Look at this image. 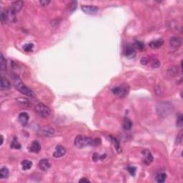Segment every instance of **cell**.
<instances>
[{"mask_svg":"<svg viewBox=\"0 0 183 183\" xmlns=\"http://www.w3.org/2000/svg\"><path fill=\"white\" fill-rule=\"evenodd\" d=\"M34 48V45L32 43L27 44V45L23 46V50L26 52H30L33 50Z\"/></svg>","mask_w":183,"mask_h":183,"instance_id":"obj_28","label":"cell"},{"mask_svg":"<svg viewBox=\"0 0 183 183\" xmlns=\"http://www.w3.org/2000/svg\"><path fill=\"white\" fill-rule=\"evenodd\" d=\"M174 107L169 102H161L157 105V112L161 117H167L173 112Z\"/></svg>","mask_w":183,"mask_h":183,"instance_id":"obj_3","label":"cell"},{"mask_svg":"<svg viewBox=\"0 0 183 183\" xmlns=\"http://www.w3.org/2000/svg\"><path fill=\"white\" fill-rule=\"evenodd\" d=\"M16 14L13 10H4L1 13V22L2 24L14 22L16 20Z\"/></svg>","mask_w":183,"mask_h":183,"instance_id":"obj_4","label":"cell"},{"mask_svg":"<svg viewBox=\"0 0 183 183\" xmlns=\"http://www.w3.org/2000/svg\"><path fill=\"white\" fill-rule=\"evenodd\" d=\"M100 144V139H92L83 135H78L74 140V144L79 148H83L87 146H98Z\"/></svg>","mask_w":183,"mask_h":183,"instance_id":"obj_1","label":"cell"},{"mask_svg":"<svg viewBox=\"0 0 183 183\" xmlns=\"http://www.w3.org/2000/svg\"><path fill=\"white\" fill-rule=\"evenodd\" d=\"M24 5V1H16L12 3V10H13L15 13H17L22 10Z\"/></svg>","mask_w":183,"mask_h":183,"instance_id":"obj_14","label":"cell"},{"mask_svg":"<svg viewBox=\"0 0 183 183\" xmlns=\"http://www.w3.org/2000/svg\"><path fill=\"white\" fill-rule=\"evenodd\" d=\"M39 3H40V4L42 7H46V6H47L50 4V1H48V0H43V1H39Z\"/></svg>","mask_w":183,"mask_h":183,"instance_id":"obj_32","label":"cell"},{"mask_svg":"<svg viewBox=\"0 0 183 183\" xmlns=\"http://www.w3.org/2000/svg\"><path fill=\"white\" fill-rule=\"evenodd\" d=\"M177 126L178 127H182L183 125V117L182 114H179L177 117V122H176Z\"/></svg>","mask_w":183,"mask_h":183,"instance_id":"obj_27","label":"cell"},{"mask_svg":"<svg viewBox=\"0 0 183 183\" xmlns=\"http://www.w3.org/2000/svg\"><path fill=\"white\" fill-rule=\"evenodd\" d=\"M152 67H155V68L159 67L160 66V61H158V59H155V60H154L153 62H152Z\"/></svg>","mask_w":183,"mask_h":183,"instance_id":"obj_31","label":"cell"},{"mask_svg":"<svg viewBox=\"0 0 183 183\" xmlns=\"http://www.w3.org/2000/svg\"><path fill=\"white\" fill-rule=\"evenodd\" d=\"M143 156V160L144 163L145 164H149L150 163H152V162L153 161V156H152V153L148 150V149H144V150L142 152Z\"/></svg>","mask_w":183,"mask_h":183,"instance_id":"obj_9","label":"cell"},{"mask_svg":"<svg viewBox=\"0 0 183 183\" xmlns=\"http://www.w3.org/2000/svg\"><path fill=\"white\" fill-rule=\"evenodd\" d=\"M166 178H167V175L164 172H160V173L157 174L156 177H155V180L156 182L159 183H162L165 181Z\"/></svg>","mask_w":183,"mask_h":183,"instance_id":"obj_22","label":"cell"},{"mask_svg":"<svg viewBox=\"0 0 183 183\" xmlns=\"http://www.w3.org/2000/svg\"><path fill=\"white\" fill-rule=\"evenodd\" d=\"M164 44V41L162 39H158L156 40H153L149 42V47L152 49H158L161 47Z\"/></svg>","mask_w":183,"mask_h":183,"instance_id":"obj_17","label":"cell"},{"mask_svg":"<svg viewBox=\"0 0 183 183\" xmlns=\"http://www.w3.org/2000/svg\"><path fill=\"white\" fill-rule=\"evenodd\" d=\"M132 125H133V123H132V120L130 119L125 117L124 119V121H123V128L125 130H129V129H132Z\"/></svg>","mask_w":183,"mask_h":183,"instance_id":"obj_19","label":"cell"},{"mask_svg":"<svg viewBox=\"0 0 183 183\" xmlns=\"http://www.w3.org/2000/svg\"><path fill=\"white\" fill-rule=\"evenodd\" d=\"M79 182H90V181H89V180L87 179V178L83 177V178H82V179H80V180H79Z\"/></svg>","mask_w":183,"mask_h":183,"instance_id":"obj_34","label":"cell"},{"mask_svg":"<svg viewBox=\"0 0 183 183\" xmlns=\"http://www.w3.org/2000/svg\"><path fill=\"white\" fill-rule=\"evenodd\" d=\"M34 110L38 114V115L40 116L41 117H43V118L48 117L51 114V110H50V107L42 103L37 104L35 106Z\"/></svg>","mask_w":183,"mask_h":183,"instance_id":"obj_5","label":"cell"},{"mask_svg":"<svg viewBox=\"0 0 183 183\" xmlns=\"http://www.w3.org/2000/svg\"><path fill=\"white\" fill-rule=\"evenodd\" d=\"M129 91V86L126 84L120 85V86L114 87L112 89V92L114 94L120 97H125L128 94Z\"/></svg>","mask_w":183,"mask_h":183,"instance_id":"obj_6","label":"cell"},{"mask_svg":"<svg viewBox=\"0 0 183 183\" xmlns=\"http://www.w3.org/2000/svg\"><path fill=\"white\" fill-rule=\"evenodd\" d=\"M0 68H1V71H4L7 69V61L2 54H1L0 55Z\"/></svg>","mask_w":183,"mask_h":183,"instance_id":"obj_26","label":"cell"},{"mask_svg":"<svg viewBox=\"0 0 183 183\" xmlns=\"http://www.w3.org/2000/svg\"><path fill=\"white\" fill-rule=\"evenodd\" d=\"M40 133L46 137L52 136L54 134V129L51 127H44L41 129Z\"/></svg>","mask_w":183,"mask_h":183,"instance_id":"obj_18","label":"cell"},{"mask_svg":"<svg viewBox=\"0 0 183 183\" xmlns=\"http://www.w3.org/2000/svg\"><path fill=\"white\" fill-rule=\"evenodd\" d=\"M29 118H30V117H29L27 112H22L19 114V117H18L19 122L21 123L22 126L27 125L29 121Z\"/></svg>","mask_w":183,"mask_h":183,"instance_id":"obj_15","label":"cell"},{"mask_svg":"<svg viewBox=\"0 0 183 183\" xmlns=\"http://www.w3.org/2000/svg\"><path fill=\"white\" fill-rule=\"evenodd\" d=\"M29 149L31 152L33 153H38L41 150V144L37 140H34L32 142L31 145L29 147Z\"/></svg>","mask_w":183,"mask_h":183,"instance_id":"obj_12","label":"cell"},{"mask_svg":"<svg viewBox=\"0 0 183 183\" xmlns=\"http://www.w3.org/2000/svg\"><path fill=\"white\" fill-rule=\"evenodd\" d=\"M127 170L131 175H132V176H135V173H136L137 168L135 167H132V166H129V167H127Z\"/></svg>","mask_w":183,"mask_h":183,"instance_id":"obj_30","label":"cell"},{"mask_svg":"<svg viewBox=\"0 0 183 183\" xmlns=\"http://www.w3.org/2000/svg\"><path fill=\"white\" fill-rule=\"evenodd\" d=\"M140 62H141V64L142 65H147V63H148V59H147V57H142L141 60H140Z\"/></svg>","mask_w":183,"mask_h":183,"instance_id":"obj_33","label":"cell"},{"mask_svg":"<svg viewBox=\"0 0 183 183\" xmlns=\"http://www.w3.org/2000/svg\"><path fill=\"white\" fill-rule=\"evenodd\" d=\"M0 85H1V88L2 89H10L11 88L12 85L10 82L5 77H1V81H0Z\"/></svg>","mask_w":183,"mask_h":183,"instance_id":"obj_16","label":"cell"},{"mask_svg":"<svg viewBox=\"0 0 183 183\" xmlns=\"http://www.w3.org/2000/svg\"><path fill=\"white\" fill-rule=\"evenodd\" d=\"M170 45L172 47L177 48L182 45V39L179 36H172L170 40Z\"/></svg>","mask_w":183,"mask_h":183,"instance_id":"obj_13","label":"cell"},{"mask_svg":"<svg viewBox=\"0 0 183 183\" xmlns=\"http://www.w3.org/2000/svg\"><path fill=\"white\" fill-rule=\"evenodd\" d=\"M66 153V149L62 145H57L55 150L53 152V157L55 158H59L63 157Z\"/></svg>","mask_w":183,"mask_h":183,"instance_id":"obj_10","label":"cell"},{"mask_svg":"<svg viewBox=\"0 0 183 183\" xmlns=\"http://www.w3.org/2000/svg\"><path fill=\"white\" fill-rule=\"evenodd\" d=\"M125 55L128 59H133L136 56V51L134 46L127 45L125 50Z\"/></svg>","mask_w":183,"mask_h":183,"instance_id":"obj_8","label":"cell"},{"mask_svg":"<svg viewBox=\"0 0 183 183\" xmlns=\"http://www.w3.org/2000/svg\"><path fill=\"white\" fill-rule=\"evenodd\" d=\"M134 47L139 50H142L144 48V45L143 42H140V41H137V42H135V45H134Z\"/></svg>","mask_w":183,"mask_h":183,"instance_id":"obj_29","label":"cell"},{"mask_svg":"<svg viewBox=\"0 0 183 183\" xmlns=\"http://www.w3.org/2000/svg\"><path fill=\"white\" fill-rule=\"evenodd\" d=\"M13 80H14V85L16 89L19 90L21 93L24 94V95L27 96V97H32L34 96V92L31 89L26 86L24 83L22 82V80L19 78V77L17 74L13 76Z\"/></svg>","mask_w":183,"mask_h":183,"instance_id":"obj_2","label":"cell"},{"mask_svg":"<svg viewBox=\"0 0 183 183\" xmlns=\"http://www.w3.org/2000/svg\"><path fill=\"white\" fill-rule=\"evenodd\" d=\"M1 145L3 144V142H4V139H3V136H1Z\"/></svg>","mask_w":183,"mask_h":183,"instance_id":"obj_35","label":"cell"},{"mask_svg":"<svg viewBox=\"0 0 183 183\" xmlns=\"http://www.w3.org/2000/svg\"><path fill=\"white\" fill-rule=\"evenodd\" d=\"M111 140L112 142V144H113L114 148H115L116 151H117L118 153H121L122 152V148H121V146H120V142L117 140L116 138H114L113 137H110Z\"/></svg>","mask_w":183,"mask_h":183,"instance_id":"obj_21","label":"cell"},{"mask_svg":"<svg viewBox=\"0 0 183 183\" xmlns=\"http://www.w3.org/2000/svg\"><path fill=\"white\" fill-rule=\"evenodd\" d=\"M82 10L85 13L90 15L96 14L99 11L98 7L93 5H82Z\"/></svg>","mask_w":183,"mask_h":183,"instance_id":"obj_7","label":"cell"},{"mask_svg":"<svg viewBox=\"0 0 183 183\" xmlns=\"http://www.w3.org/2000/svg\"><path fill=\"white\" fill-rule=\"evenodd\" d=\"M9 174H10V171H9L7 167H1V170H0V177H1V179H5V178L8 177Z\"/></svg>","mask_w":183,"mask_h":183,"instance_id":"obj_24","label":"cell"},{"mask_svg":"<svg viewBox=\"0 0 183 183\" xmlns=\"http://www.w3.org/2000/svg\"><path fill=\"white\" fill-rule=\"evenodd\" d=\"M167 74L170 77H175L178 74V68L176 66H172L167 70Z\"/></svg>","mask_w":183,"mask_h":183,"instance_id":"obj_25","label":"cell"},{"mask_svg":"<svg viewBox=\"0 0 183 183\" xmlns=\"http://www.w3.org/2000/svg\"><path fill=\"white\" fill-rule=\"evenodd\" d=\"M21 164H22L23 170H30L32 168V162L30 160H23V161H22V162H21Z\"/></svg>","mask_w":183,"mask_h":183,"instance_id":"obj_20","label":"cell"},{"mask_svg":"<svg viewBox=\"0 0 183 183\" xmlns=\"http://www.w3.org/2000/svg\"><path fill=\"white\" fill-rule=\"evenodd\" d=\"M51 167L50 161L47 159H42L39 161V167L42 171L47 172Z\"/></svg>","mask_w":183,"mask_h":183,"instance_id":"obj_11","label":"cell"},{"mask_svg":"<svg viewBox=\"0 0 183 183\" xmlns=\"http://www.w3.org/2000/svg\"><path fill=\"white\" fill-rule=\"evenodd\" d=\"M10 147H11V148L14 149H21V144H20V143H19V142L18 141L17 137H13V139H12V140L11 142Z\"/></svg>","mask_w":183,"mask_h":183,"instance_id":"obj_23","label":"cell"}]
</instances>
